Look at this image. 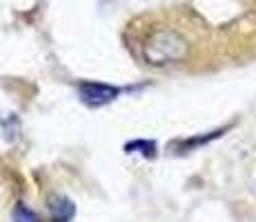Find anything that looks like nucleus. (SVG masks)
I'll return each mask as SVG.
<instances>
[{
	"instance_id": "nucleus-1",
	"label": "nucleus",
	"mask_w": 256,
	"mask_h": 222,
	"mask_svg": "<svg viewBox=\"0 0 256 222\" xmlns=\"http://www.w3.org/2000/svg\"><path fill=\"white\" fill-rule=\"evenodd\" d=\"M145 58L152 65H167V62H178L187 53V42L172 29L156 31L142 47Z\"/></svg>"
},
{
	"instance_id": "nucleus-2",
	"label": "nucleus",
	"mask_w": 256,
	"mask_h": 222,
	"mask_svg": "<svg viewBox=\"0 0 256 222\" xmlns=\"http://www.w3.org/2000/svg\"><path fill=\"white\" fill-rule=\"evenodd\" d=\"M78 91H80L82 102H87V105H92V107L107 105V102H112L118 93H120L116 87L102 85V82H82V85L78 87Z\"/></svg>"
},
{
	"instance_id": "nucleus-3",
	"label": "nucleus",
	"mask_w": 256,
	"mask_h": 222,
	"mask_svg": "<svg viewBox=\"0 0 256 222\" xmlns=\"http://www.w3.org/2000/svg\"><path fill=\"white\" fill-rule=\"evenodd\" d=\"M74 214H76V207L70 198L65 196H52L49 198V216L52 222H72Z\"/></svg>"
},
{
	"instance_id": "nucleus-4",
	"label": "nucleus",
	"mask_w": 256,
	"mask_h": 222,
	"mask_svg": "<svg viewBox=\"0 0 256 222\" xmlns=\"http://www.w3.org/2000/svg\"><path fill=\"white\" fill-rule=\"evenodd\" d=\"M12 218H14V222H38V216L34 214L32 209H27L24 205H16Z\"/></svg>"
}]
</instances>
